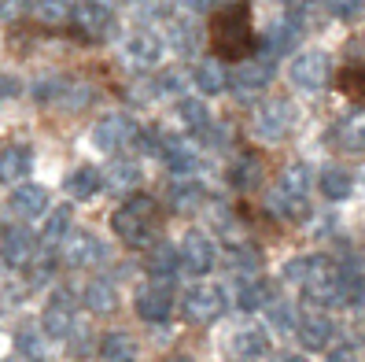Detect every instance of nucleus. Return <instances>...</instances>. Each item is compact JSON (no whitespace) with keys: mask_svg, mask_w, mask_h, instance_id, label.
Wrapping results in <instances>:
<instances>
[{"mask_svg":"<svg viewBox=\"0 0 365 362\" xmlns=\"http://www.w3.org/2000/svg\"><path fill=\"white\" fill-rule=\"evenodd\" d=\"M185 318L192 326H210V322H218V318L225 314L229 307V296L222 285H214V281H203V285H192L185 292Z\"/></svg>","mask_w":365,"mask_h":362,"instance_id":"3","label":"nucleus"},{"mask_svg":"<svg viewBox=\"0 0 365 362\" xmlns=\"http://www.w3.org/2000/svg\"><path fill=\"white\" fill-rule=\"evenodd\" d=\"M137 137H140V126L125 111H111V115H103L93 126V144L100 148V152H107V156L125 152L130 144H137Z\"/></svg>","mask_w":365,"mask_h":362,"instance_id":"4","label":"nucleus"},{"mask_svg":"<svg viewBox=\"0 0 365 362\" xmlns=\"http://www.w3.org/2000/svg\"><path fill=\"white\" fill-rule=\"evenodd\" d=\"M347 307H354L358 314H365V278L361 273H347Z\"/></svg>","mask_w":365,"mask_h":362,"instance_id":"44","label":"nucleus"},{"mask_svg":"<svg viewBox=\"0 0 365 362\" xmlns=\"http://www.w3.org/2000/svg\"><path fill=\"white\" fill-rule=\"evenodd\" d=\"M100 188H103V174H100L96 166H89V163L74 166L71 174H67V193H71L74 200H93Z\"/></svg>","mask_w":365,"mask_h":362,"instance_id":"28","label":"nucleus"},{"mask_svg":"<svg viewBox=\"0 0 365 362\" xmlns=\"http://www.w3.org/2000/svg\"><path fill=\"white\" fill-rule=\"evenodd\" d=\"M30 170H34V152H30V144L11 141V144L0 148V181L23 185Z\"/></svg>","mask_w":365,"mask_h":362,"instance_id":"19","label":"nucleus"},{"mask_svg":"<svg viewBox=\"0 0 365 362\" xmlns=\"http://www.w3.org/2000/svg\"><path fill=\"white\" fill-rule=\"evenodd\" d=\"M339 85H343L347 96H365V71H347Z\"/></svg>","mask_w":365,"mask_h":362,"instance_id":"48","label":"nucleus"},{"mask_svg":"<svg viewBox=\"0 0 365 362\" xmlns=\"http://www.w3.org/2000/svg\"><path fill=\"white\" fill-rule=\"evenodd\" d=\"M125 56H130V63H137V67H155L163 59V37L152 34V30H137L125 41Z\"/></svg>","mask_w":365,"mask_h":362,"instance_id":"24","label":"nucleus"},{"mask_svg":"<svg viewBox=\"0 0 365 362\" xmlns=\"http://www.w3.org/2000/svg\"><path fill=\"white\" fill-rule=\"evenodd\" d=\"M329 362H354V355H351V348H336V351H329Z\"/></svg>","mask_w":365,"mask_h":362,"instance_id":"52","label":"nucleus"},{"mask_svg":"<svg viewBox=\"0 0 365 362\" xmlns=\"http://www.w3.org/2000/svg\"><path fill=\"white\" fill-rule=\"evenodd\" d=\"M4 266H8V263H4V255H0V273H4Z\"/></svg>","mask_w":365,"mask_h":362,"instance_id":"54","label":"nucleus"},{"mask_svg":"<svg viewBox=\"0 0 365 362\" xmlns=\"http://www.w3.org/2000/svg\"><path fill=\"white\" fill-rule=\"evenodd\" d=\"M273 362H307V358H303V355H295V351H281Z\"/></svg>","mask_w":365,"mask_h":362,"instance_id":"53","label":"nucleus"},{"mask_svg":"<svg viewBox=\"0 0 365 362\" xmlns=\"http://www.w3.org/2000/svg\"><path fill=\"white\" fill-rule=\"evenodd\" d=\"M178 115H181V122H185L196 137H203L210 126H214V122H210V111H207V104L196 100V96H185V100L178 104Z\"/></svg>","mask_w":365,"mask_h":362,"instance_id":"34","label":"nucleus"},{"mask_svg":"<svg viewBox=\"0 0 365 362\" xmlns=\"http://www.w3.org/2000/svg\"><path fill=\"white\" fill-rule=\"evenodd\" d=\"M266 318H269V322H273L277 329H281V333H292V329L299 326V318H303V314H299L288 300H281V296H273V300L266 303Z\"/></svg>","mask_w":365,"mask_h":362,"instance_id":"37","label":"nucleus"},{"mask_svg":"<svg viewBox=\"0 0 365 362\" xmlns=\"http://www.w3.org/2000/svg\"><path fill=\"white\" fill-rule=\"evenodd\" d=\"M229 181H232L236 188H251L255 181H259V163H255L251 156H244L240 163L229 170Z\"/></svg>","mask_w":365,"mask_h":362,"instance_id":"40","label":"nucleus"},{"mask_svg":"<svg viewBox=\"0 0 365 362\" xmlns=\"http://www.w3.org/2000/svg\"><path fill=\"white\" fill-rule=\"evenodd\" d=\"M269 74H273V67H269V59H244V63H236L232 67V74H229V81H232V93H240V96H255V93H262L266 85H269Z\"/></svg>","mask_w":365,"mask_h":362,"instance_id":"16","label":"nucleus"},{"mask_svg":"<svg viewBox=\"0 0 365 362\" xmlns=\"http://www.w3.org/2000/svg\"><path fill=\"white\" fill-rule=\"evenodd\" d=\"M269 207H273L284 222H303V218L310 215L307 196H299V193H284V188H273V193H269Z\"/></svg>","mask_w":365,"mask_h":362,"instance_id":"31","label":"nucleus"},{"mask_svg":"<svg viewBox=\"0 0 365 362\" xmlns=\"http://www.w3.org/2000/svg\"><path fill=\"white\" fill-rule=\"evenodd\" d=\"M251 130L259 141H284V134L292 130V108L284 100H266L255 108Z\"/></svg>","mask_w":365,"mask_h":362,"instance_id":"11","label":"nucleus"},{"mask_svg":"<svg viewBox=\"0 0 365 362\" xmlns=\"http://www.w3.org/2000/svg\"><path fill=\"white\" fill-rule=\"evenodd\" d=\"M288 78L295 89H325L329 78H332V56L329 52H321V49H307V52H299L292 59V67H288Z\"/></svg>","mask_w":365,"mask_h":362,"instance_id":"6","label":"nucleus"},{"mask_svg":"<svg viewBox=\"0 0 365 362\" xmlns=\"http://www.w3.org/2000/svg\"><path fill=\"white\" fill-rule=\"evenodd\" d=\"M170 45H174L178 52L192 56L196 52V30H192L188 23H170Z\"/></svg>","mask_w":365,"mask_h":362,"instance_id":"41","label":"nucleus"},{"mask_svg":"<svg viewBox=\"0 0 365 362\" xmlns=\"http://www.w3.org/2000/svg\"><path fill=\"white\" fill-rule=\"evenodd\" d=\"M317 188H321V196L325 200H347L351 193H354V178L347 174V170H339V166H329L325 174L317 178Z\"/></svg>","mask_w":365,"mask_h":362,"instance_id":"33","label":"nucleus"},{"mask_svg":"<svg viewBox=\"0 0 365 362\" xmlns=\"http://www.w3.org/2000/svg\"><path fill=\"white\" fill-rule=\"evenodd\" d=\"M214 45H218L225 56H244L255 45V34L247 23V11L244 8H229L214 19Z\"/></svg>","mask_w":365,"mask_h":362,"instance_id":"5","label":"nucleus"},{"mask_svg":"<svg viewBox=\"0 0 365 362\" xmlns=\"http://www.w3.org/2000/svg\"><path fill=\"white\" fill-rule=\"evenodd\" d=\"M107 259V248L100 237H93V233H71L67 241H63V263L67 266H100Z\"/></svg>","mask_w":365,"mask_h":362,"instance_id":"15","label":"nucleus"},{"mask_svg":"<svg viewBox=\"0 0 365 362\" xmlns=\"http://www.w3.org/2000/svg\"><path fill=\"white\" fill-rule=\"evenodd\" d=\"M181 270V248L174 244H152V255H148V273L155 281H174Z\"/></svg>","mask_w":365,"mask_h":362,"instance_id":"26","label":"nucleus"},{"mask_svg":"<svg viewBox=\"0 0 365 362\" xmlns=\"http://www.w3.org/2000/svg\"><path fill=\"white\" fill-rule=\"evenodd\" d=\"M81 303L85 311H93V314H111L115 303H118V292L111 281H89L81 288Z\"/></svg>","mask_w":365,"mask_h":362,"instance_id":"30","label":"nucleus"},{"mask_svg":"<svg viewBox=\"0 0 365 362\" xmlns=\"http://www.w3.org/2000/svg\"><path fill=\"white\" fill-rule=\"evenodd\" d=\"M159 89H163V93H181V89H185V74L166 71V74H163V81H159Z\"/></svg>","mask_w":365,"mask_h":362,"instance_id":"49","label":"nucleus"},{"mask_svg":"<svg viewBox=\"0 0 365 362\" xmlns=\"http://www.w3.org/2000/svg\"><path fill=\"white\" fill-rule=\"evenodd\" d=\"M140 181H144V170H140L137 159H111L107 170H103V188H107V193H115V196L137 193Z\"/></svg>","mask_w":365,"mask_h":362,"instance_id":"18","label":"nucleus"},{"mask_svg":"<svg viewBox=\"0 0 365 362\" xmlns=\"http://www.w3.org/2000/svg\"><path fill=\"white\" fill-rule=\"evenodd\" d=\"M273 300L269 281L259 273H232V307L236 311H266V303Z\"/></svg>","mask_w":365,"mask_h":362,"instance_id":"13","label":"nucleus"},{"mask_svg":"<svg viewBox=\"0 0 365 362\" xmlns=\"http://www.w3.org/2000/svg\"><path fill=\"white\" fill-rule=\"evenodd\" d=\"M210 4H214V0H181V8H185V11H192V15L210 11Z\"/></svg>","mask_w":365,"mask_h":362,"instance_id":"51","label":"nucleus"},{"mask_svg":"<svg viewBox=\"0 0 365 362\" xmlns=\"http://www.w3.org/2000/svg\"><path fill=\"white\" fill-rule=\"evenodd\" d=\"M159 159L166 163V170H170L174 178H192V174H200V166H203L200 148L192 144L188 137H174V134H166V137H163V152H159Z\"/></svg>","mask_w":365,"mask_h":362,"instance_id":"10","label":"nucleus"},{"mask_svg":"<svg viewBox=\"0 0 365 362\" xmlns=\"http://www.w3.org/2000/svg\"><path fill=\"white\" fill-rule=\"evenodd\" d=\"M67 85H71V78H41L34 85V100L37 104H59L63 93H67Z\"/></svg>","mask_w":365,"mask_h":362,"instance_id":"39","label":"nucleus"},{"mask_svg":"<svg viewBox=\"0 0 365 362\" xmlns=\"http://www.w3.org/2000/svg\"><path fill=\"white\" fill-rule=\"evenodd\" d=\"M299 288H303V300L310 307L329 311V307L347 300V273H343L339 266H332L329 259H317V255H314V266H310L307 281Z\"/></svg>","mask_w":365,"mask_h":362,"instance_id":"2","label":"nucleus"},{"mask_svg":"<svg viewBox=\"0 0 365 362\" xmlns=\"http://www.w3.org/2000/svg\"><path fill=\"white\" fill-rule=\"evenodd\" d=\"M214 263H218V244H214V237L203 229H188L181 241V270L192 273V278H203V273L214 270Z\"/></svg>","mask_w":365,"mask_h":362,"instance_id":"8","label":"nucleus"},{"mask_svg":"<svg viewBox=\"0 0 365 362\" xmlns=\"http://www.w3.org/2000/svg\"><path fill=\"white\" fill-rule=\"evenodd\" d=\"M100 358L103 362H137V340L130 333H107L100 340Z\"/></svg>","mask_w":365,"mask_h":362,"instance_id":"32","label":"nucleus"},{"mask_svg":"<svg viewBox=\"0 0 365 362\" xmlns=\"http://www.w3.org/2000/svg\"><path fill=\"white\" fill-rule=\"evenodd\" d=\"M34 15L48 26L67 23V19H74V0H34Z\"/></svg>","mask_w":365,"mask_h":362,"instance_id":"36","label":"nucleus"},{"mask_svg":"<svg viewBox=\"0 0 365 362\" xmlns=\"http://www.w3.org/2000/svg\"><path fill=\"white\" fill-rule=\"evenodd\" d=\"M299 34H303V30H299V23H295L292 15H288V19H277L273 26H266V30H262V41H259V45L266 49V59L273 63L277 56H284V52L295 45Z\"/></svg>","mask_w":365,"mask_h":362,"instance_id":"21","label":"nucleus"},{"mask_svg":"<svg viewBox=\"0 0 365 362\" xmlns=\"http://www.w3.org/2000/svg\"><path fill=\"white\" fill-rule=\"evenodd\" d=\"M74 23L85 37H103L115 19H111V8L103 0H81V4H74Z\"/></svg>","mask_w":365,"mask_h":362,"instance_id":"20","label":"nucleus"},{"mask_svg":"<svg viewBox=\"0 0 365 362\" xmlns=\"http://www.w3.org/2000/svg\"><path fill=\"white\" fill-rule=\"evenodd\" d=\"M192 85L203 93V96H218L229 89V74L218 59H200L196 67H192Z\"/></svg>","mask_w":365,"mask_h":362,"instance_id":"25","label":"nucleus"},{"mask_svg":"<svg viewBox=\"0 0 365 362\" xmlns=\"http://www.w3.org/2000/svg\"><path fill=\"white\" fill-rule=\"evenodd\" d=\"M0 255H4L8 270H26L34 259H37V237L26 229V226H11L4 233V241H0Z\"/></svg>","mask_w":365,"mask_h":362,"instance_id":"14","label":"nucleus"},{"mask_svg":"<svg viewBox=\"0 0 365 362\" xmlns=\"http://www.w3.org/2000/svg\"><path fill=\"white\" fill-rule=\"evenodd\" d=\"M222 351H225L229 362H259L269 351V333L259 322H244V326H236L225 336V348Z\"/></svg>","mask_w":365,"mask_h":362,"instance_id":"7","label":"nucleus"},{"mask_svg":"<svg viewBox=\"0 0 365 362\" xmlns=\"http://www.w3.org/2000/svg\"><path fill=\"white\" fill-rule=\"evenodd\" d=\"M307 185H310V170L303 163H292L281 170V181H277V188H284V193H299L307 196Z\"/></svg>","mask_w":365,"mask_h":362,"instance_id":"38","label":"nucleus"},{"mask_svg":"<svg viewBox=\"0 0 365 362\" xmlns=\"http://www.w3.org/2000/svg\"><path fill=\"white\" fill-rule=\"evenodd\" d=\"M329 11L343 23H358L365 19V0H329Z\"/></svg>","mask_w":365,"mask_h":362,"instance_id":"42","label":"nucleus"},{"mask_svg":"<svg viewBox=\"0 0 365 362\" xmlns=\"http://www.w3.org/2000/svg\"><path fill=\"white\" fill-rule=\"evenodd\" d=\"M295 336H299V344H303L307 351H321V348H329L336 340V322L325 311L303 314V318H299V326H295Z\"/></svg>","mask_w":365,"mask_h":362,"instance_id":"17","label":"nucleus"},{"mask_svg":"<svg viewBox=\"0 0 365 362\" xmlns=\"http://www.w3.org/2000/svg\"><path fill=\"white\" fill-rule=\"evenodd\" d=\"M310 266H314V255H303V259H292V263H284L281 278H284L288 285H303V281H307V273H310Z\"/></svg>","mask_w":365,"mask_h":362,"instance_id":"43","label":"nucleus"},{"mask_svg":"<svg viewBox=\"0 0 365 362\" xmlns=\"http://www.w3.org/2000/svg\"><path fill=\"white\" fill-rule=\"evenodd\" d=\"M11 211L19 218H41L48 211V188L45 185H15V193H11Z\"/></svg>","mask_w":365,"mask_h":362,"instance_id":"22","label":"nucleus"},{"mask_svg":"<svg viewBox=\"0 0 365 362\" xmlns=\"http://www.w3.org/2000/svg\"><path fill=\"white\" fill-rule=\"evenodd\" d=\"M174 362H192V358H174Z\"/></svg>","mask_w":365,"mask_h":362,"instance_id":"56","label":"nucleus"},{"mask_svg":"<svg viewBox=\"0 0 365 362\" xmlns=\"http://www.w3.org/2000/svg\"><path fill=\"white\" fill-rule=\"evenodd\" d=\"M67 340H74L71 351H74L78 358H85V355L93 351V333H89V326H74V333H71Z\"/></svg>","mask_w":365,"mask_h":362,"instance_id":"47","label":"nucleus"},{"mask_svg":"<svg viewBox=\"0 0 365 362\" xmlns=\"http://www.w3.org/2000/svg\"><path fill=\"white\" fill-rule=\"evenodd\" d=\"M203 185L200 181H192V178H174L170 181V188H166V200H170V207L174 211H181V215H188V211H196L200 203H203Z\"/></svg>","mask_w":365,"mask_h":362,"instance_id":"27","label":"nucleus"},{"mask_svg":"<svg viewBox=\"0 0 365 362\" xmlns=\"http://www.w3.org/2000/svg\"><path fill=\"white\" fill-rule=\"evenodd\" d=\"M26 270H30V285H45V281H52L56 263H52V259H45V255H37V259H34Z\"/></svg>","mask_w":365,"mask_h":362,"instance_id":"45","label":"nucleus"},{"mask_svg":"<svg viewBox=\"0 0 365 362\" xmlns=\"http://www.w3.org/2000/svg\"><path fill=\"white\" fill-rule=\"evenodd\" d=\"M78 326V307H74V296L67 288H59L52 300L45 303V314H41V329L48 333V340H67Z\"/></svg>","mask_w":365,"mask_h":362,"instance_id":"9","label":"nucleus"},{"mask_svg":"<svg viewBox=\"0 0 365 362\" xmlns=\"http://www.w3.org/2000/svg\"><path fill=\"white\" fill-rule=\"evenodd\" d=\"M30 11V0H0V23H19Z\"/></svg>","mask_w":365,"mask_h":362,"instance_id":"46","label":"nucleus"},{"mask_svg":"<svg viewBox=\"0 0 365 362\" xmlns=\"http://www.w3.org/2000/svg\"><path fill=\"white\" fill-rule=\"evenodd\" d=\"M170 311H174V292H170V281H155L152 278L148 285L137 288V314L144 318V322L159 326V322L170 318Z\"/></svg>","mask_w":365,"mask_h":362,"instance_id":"12","label":"nucleus"},{"mask_svg":"<svg viewBox=\"0 0 365 362\" xmlns=\"http://www.w3.org/2000/svg\"><path fill=\"white\" fill-rule=\"evenodd\" d=\"M71 226H74V211H71V203H59L56 211H48V222H45V229H41V244H45V248L63 244V241L71 237Z\"/></svg>","mask_w":365,"mask_h":362,"instance_id":"29","label":"nucleus"},{"mask_svg":"<svg viewBox=\"0 0 365 362\" xmlns=\"http://www.w3.org/2000/svg\"><path fill=\"white\" fill-rule=\"evenodd\" d=\"M332 144L339 152H351V156L365 152V111H354L343 122H336L332 126Z\"/></svg>","mask_w":365,"mask_h":362,"instance_id":"23","label":"nucleus"},{"mask_svg":"<svg viewBox=\"0 0 365 362\" xmlns=\"http://www.w3.org/2000/svg\"><path fill=\"white\" fill-rule=\"evenodd\" d=\"M15 344L30 362H48V333H37V329H19L15 333Z\"/></svg>","mask_w":365,"mask_h":362,"instance_id":"35","label":"nucleus"},{"mask_svg":"<svg viewBox=\"0 0 365 362\" xmlns=\"http://www.w3.org/2000/svg\"><path fill=\"white\" fill-rule=\"evenodd\" d=\"M0 362H19V358H0Z\"/></svg>","mask_w":365,"mask_h":362,"instance_id":"55","label":"nucleus"},{"mask_svg":"<svg viewBox=\"0 0 365 362\" xmlns=\"http://www.w3.org/2000/svg\"><path fill=\"white\" fill-rule=\"evenodd\" d=\"M111 226H115L122 244L152 248L155 244V200L152 196H130L111 215Z\"/></svg>","mask_w":365,"mask_h":362,"instance_id":"1","label":"nucleus"},{"mask_svg":"<svg viewBox=\"0 0 365 362\" xmlns=\"http://www.w3.org/2000/svg\"><path fill=\"white\" fill-rule=\"evenodd\" d=\"M11 96H19V81L11 74H0V104L11 100Z\"/></svg>","mask_w":365,"mask_h":362,"instance_id":"50","label":"nucleus"}]
</instances>
